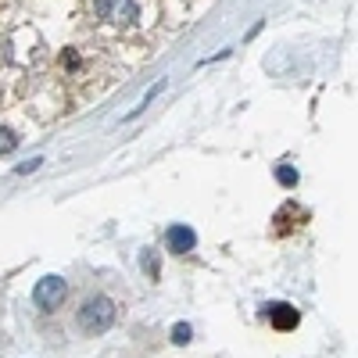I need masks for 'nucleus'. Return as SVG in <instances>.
Here are the masks:
<instances>
[{"mask_svg": "<svg viewBox=\"0 0 358 358\" xmlns=\"http://www.w3.org/2000/svg\"><path fill=\"white\" fill-rule=\"evenodd\" d=\"M115 319H118V305H115V297H108V294H86L83 301H79V308H76V326L83 334H90V337H101V334H108L111 326H115Z\"/></svg>", "mask_w": 358, "mask_h": 358, "instance_id": "nucleus-1", "label": "nucleus"}, {"mask_svg": "<svg viewBox=\"0 0 358 358\" xmlns=\"http://www.w3.org/2000/svg\"><path fill=\"white\" fill-rule=\"evenodd\" d=\"M94 11L101 22L115 29H133L140 22V4L136 0H94Z\"/></svg>", "mask_w": 358, "mask_h": 358, "instance_id": "nucleus-2", "label": "nucleus"}, {"mask_svg": "<svg viewBox=\"0 0 358 358\" xmlns=\"http://www.w3.org/2000/svg\"><path fill=\"white\" fill-rule=\"evenodd\" d=\"M69 297V283H65V276H43L40 283H36V290H33V301H36V308H43V312H54L57 305H62Z\"/></svg>", "mask_w": 358, "mask_h": 358, "instance_id": "nucleus-3", "label": "nucleus"}, {"mask_svg": "<svg viewBox=\"0 0 358 358\" xmlns=\"http://www.w3.org/2000/svg\"><path fill=\"white\" fill-rule=\"evenodd\" d=\"M165 244H169L172 255H187V251L197 248V233H194L190 226H183V222H176V226H169V233H165Z\"/></svg>", "mask_w": 358, "mask_h": 358, "instance_id": "nucleus-4", "label": "nucleus"}, {"mask_svg": "<svg viewBox=\"0 0 358 358\" xmlns=\"http://www.w3.org/2000/svg\"><path fill=\"white\" fill-rule=\"evenodd\" d=\"M265 315H268V322H273L280 334L294 330V326L301 322V315H297V308H294V305H287V301H273V305L265 308Z\"/></svg>", "mask_w": 358, "mask_h": 358, "instance_id": "nucleus-5", "label": "nucleus"}, {"mask_svg": "<svg viewBox=\"0 0 358 358\" xmlns=\"http://www.w3.org/2000/svg\"><path fill=\"white\" fill-rule=\"evenodd\" d=\"M15 147H18V136L8 126H0V158H4L8 151H15Z\"/></svg>", "mask_w": 358, "mask_h": 358, "instance_id": "nucleus-6", "label": "nucleus"}, {"mask_svg": "<svg viewBox=\"0 0 358 358\" xmlns=\"http://www.w3.org/2000/svg\"><path fill=\"white\" fill-rule=\"evenodd\" d=\"M190 334H194L190 322H176V326H172V341H176V344H190Z\"/></svg>", "mask_w": 358, "mask_h": 358, "instance_id": "nucleus-7", "label": "nucleus"}, {"mask_svg": "<svg viewBox=\"0 0 358 358\" xmlns=\"http://www.w3.org/2000/svg\"><path fill=\"white\" fill-rule=\"evenodd\" d=\"M276 179H280L283 187H297V172H294V169H287V165H280V169H276Z\"/></svg>", "mask_w": 358, "mask_h": 358, "instance_id": "nucleus-8", "label": "nucleus"}, {"mask_svg": "<svg viewBox=\"0 0 358 358\" xmlns=\"http://www.w3.org/2000/svg\"><path fill=\"white\" fill-rule=\"evenodd\" d=\"M143 268H147V273H151V276H158V262H155L151 255H143Z\"/></svg>", "mask_w": 358, "mask_h": 358, "instance_id": "nucleus-9", "label": "nucleus"}, {"mask_svg": "<svg viewBox=\"0 0 358 358\" xmlns=\"http://www.w3.org/2000/svg\"><path fill=\"white\" fill-rule=\"evenodd\" d=\"M43 162L40 158H33V162H25V165H18V172H33V169H40Z\"/></svg>", "mask_w": 358, "mask_h": 358, "instance_id": "nucleus-10", "label": "nucleus"}]
</instances>
